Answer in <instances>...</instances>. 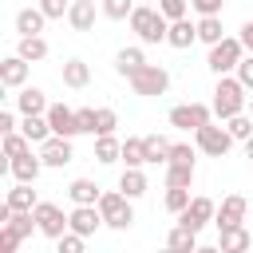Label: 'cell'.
Instances as JSON below:
<instances>
[{"mask_svg":"<svg viewBox=\"0 0 253 253\" xmlns=\"http://www.w3.org/2000/svg\"><path fill=\"white\" fill-rule=\"evenodd\" d=\"M210 107H213V115H217L221 123H229V119H237V115L249 111V95H245V87L237 83V75H221V79H217Z\"/></svg>","mask_w":253,"mask_h":253,"instance_id":"6da1fadb","label":"cell"},{"mask_svg":"<svg viewBox=\"0 0 253 253\" xmlns=\"http://www.w3.org/2000/svg\"><path fill=\"white\" fill-rule=\"evenodd\" d=\"M130 32H134L142 43H166V36H170V20H166L158 8L138 4L134 16H130Z\"/></svg>","mask_w":253,"mask_h":253,"instance_id":"7a4b0ae2","label":"cell"},{"mask_svg":"<svg viewBox=\"0 0 253 253\" xmlns=\"http://www.w3.org/2000/svg\"><path fill=\"white\" fill-rule=\"evenodd\" d=\"M245 59V47H241V40L237 36H225L217 47H210V55H206V67L221 79V75H229V71H237V63Z\"/></svg>","mask_w":253,"mask_h":253,"instance_id":"3957f363","label":"cell"},{"mask_svg":"<svg viewBox=\"0 0 253 253\" xmlns=\"http://www.w3.org/2000/svg\"><path fill=\"white\" fill-rule=\"evenodd\" d=\"M99 213H103V225H111V229H130V225H134L130 198H123L119 190H103V198H99Z\"/></svg>","mask_w":253,"mask_h":253,"instance_id":"277c9868","label":"cell"},{"mask_svg":"<svg viewBox=\"0 0 253 253\" xmlns=\"http://www.w3.org/2000/svg\"><path fill=\"white\" fill-rule=\"evenodd\" d=\"M126 83H130V91H134V95L154 99V95H166V91H170V71H166V67H158V63H146V67H142V71H134Z\"/></svg>","mask_w":253,"mask_h":253,"instance_id":"5b68a950","label":"cell"},{"mask_svg":"<svg viewBox=\"0 0 253 253\" xmlns=\"http://www.w3.org/2000/svg\"><path fill=\"white\" fill-rule=\"evenodd\" d=\"M206 123H213V107H206V103H182V107L170 111V126H178V130L198 134Z\"/></svg>","mask_w":253,"mask_h":253,"instance_id":"8992f818","label":"cell"},{"mask_svg":"<svg viewBox=\"0 0 253 253\" xmlns=\"http://www.w3.org/2000/svg\"><path fill=\"white\" fill-rule=\"evenodd\" d=\"M194 142H198L202 154H210V158H225L229 146H233V134H229L225 126H217V123H206V126L194 134Z\"/></svg>","mask_w":253,"mask_h":253,"instance_id":"52a82bcc","label":"cell"},{"mask_svg":"<svg viewBox=\"0 0 253 253\" xmlns=\"http://www.w3.org/2000/svg\"><path fill=\"white\" fill-rule=\"evenodd\" d=\"M36 225H40V233L51 237V241H59L63 233H71V221H67V213H63L55 202H40V206H36Z\"/></svg>","mask_w":253,"mask_h":253,"instance_id":"ba28073f","label":"cell"},{"mask_svg":"<svg viewBox=\"0 0 253 253\" xmlns=\"http://www.w3.org/2000/svg\"><path fill=\"white\" fill-rule=\"evenodd\" d=\"M213 217H217V206H213L210 198H202V194H198V198L186 206V213H178V225H186V229L202 233V229H206Z\"/></svg>","mask_w":253,"mask_h":253,"instance_id":"9c48e42d","label":"cell"},{"mask_svg":"<svg viewBox=\"0 0 253 253\" xmlns=\"http://www.w3.org/2000/svg\"><path fill=\"white\" fill-rule=\"evenodd\" d=\"M245 217H249V202L241 194H229V198H221L213 221H217V229H237V225H245Z\"/></svg>","mask_w":253,"mask_h":253,"instance_id":"30bf717a","label":"cell"},{"mask_svg":"<svg viewBox=\"0 0 253 253\" xmlns=\"http://www.w3.org/2000/svg\"><path fill=\"white\" fill-rule=\"evenodd\" d=\"M47 126H51L55 138H75V134H79V119H75V111L63 107V103L47 107Z\"/></svg>","mask_w":253,"mask_h":253,"instance_id":"8fae6325","label":"cell"},{"mask_svg":"<svg viewBox=\"0 0 253 253\" xmlns=\"http://www.w3.org/2000/svg\"><path fill=\"white\" fill-rule=\"evenodd\" d=\"M28 59H20V55H8V59H0V83L8 87V91H24V83H28Z\"/></svg>","mask_w":253,"mask_h":253,"instance_id":"7c38bea8","label":"cell"},{"mask_svg":"<svg viewBox=\"0 0 253 253\" xmlns=\"http://www.w3.org/2000/svg\"><path fill=\"white\" fill-rule=\"evenodd\" d=\"M67 221H71V233L91 237V233L103 225V213H99V206H75V210L67 213Z\"/></svg>","mask_w":253,"mask_h":253,"instance_id":"4fadbf2b","label":"cell"},{"mask_svg":"<svg viewBox=\"0 0 253 253\" xmlns=\"http://www.w3.org/2000/svg\"><path fill=\"white\" fill-rule=\"evenodd\" d=\"M71 158H75L71 138H55V134H51V138L40 146V162H43V166H67Z\"/></svg>","mask_w":253,"mask_h":253,"instance_id":"5bb4252c","label":"cell"},{"mask_svg":"<svg viewBox=\"0 0 253 253\" xmlns=\"http://www.w3.org/2000/svg\"><path fill=\"white\" fill-rule=\"evenodd\" d=\"M67 198H71L75 206H99L103 190H99V182H95V178H75V182L67 186Z\"/></svg>","mask_w":253,"mask_h":253,"instance_id":"9a60e30c","label":"cell"},{"mask_svg":"<svg viewBox=\"0 0 253 253\" xmlns=\"http://www.w3.org/2000/svg\"><path fill=\"white\" fill-rule=\"evenodd\" d=\"M20 134H24L28 142H36V146H43V142L51 138V126H47V115H24V119H20Z\"/></svg>","mask_w":253,"mask_h":253,"instance_id":"2e32d148","label":"cell"},{"mask_svg":"<svg viewBox=\"0 0 253 253\" xmlns=\"http://www.w3.org/2000/svg\"><path fill=\"white\" fill-rule=\"evenodd\" d=\"M40 170H43L40 154H24V158H12V162H8V174H12L16 182H28V186L40 178Z\"/></svg>","mask_w":253,"mask_h":253,"instance_id":"e0dca14e","label":"cell"},{"mask_svg":"<svg viewBox=\"0 0 253 253\" xmlns=\"http://www.w3.org/2000/svg\"><path fill=\"white\" fill-rule=\"evenodd\" d=\"M16 213H36V206H40V198H36V190L28 186V182H16L12 190H8V198H4Z\"/></svg>","mask_w":253,"mask_h":253,"instance_id":"ac0fdd59","label":"cell"},{"mask_svg":"<svg viewBox=\"0 0 253 253\" xmlns=\"http://www.w3.org/2000/svg\"><path fill=\"white\" fill-rule=\"evenodd\" d=\"M217 249H221V253H249V249H253V237H249L245 225H237V229H221Z\"/></svg>","mask_w":253,"mask_h":253,"instance_id":"d6986e66","label":"cell"},{"mask_svg":"<svg viewBox=\"0 0 253 253\" xmlns=\"http://www.w3.org/2000/svg\"><path fill=\"white\" fill-rule=\"evenodd\" d=\"M67 24H71L75 32H91V28H95V0H71Z\"/></svg>","mask_w":253,"mask_h":253,"instance_id":"ffe728a7","label":"cell"},{"mask_svg":"<svg viewBox=\"0 0 253 253\" xmlns=\"http://www.w3.org/2000/svg\"><path fill=\"white\" fill-rule=\"evenodd\" d=\"M43 24H47V16H43L40 8H20V12H16V32H20V40L40 36V32H43Z\"/></svg>","mask_w":253,"mask_h":253,"instance_id":"44dd1931","label":"cell"},{"mask_svg":"<svg viewBox=\"0 0 253 253\" xmlns=\"http://www.w3.org/2000/svg\"><path fill=\"white\" fill-rule=\"evenodd\" d=\"M16 111L20 115H47V95L40 87H24L16 95Z\"/></svg>","mask_w":253,"mask_h":253,"instance_id":"7402d4cb","label":"cell"},{"mask_svg":"<svg viewBox=\"0 0 253 253\" xmlns=\"http://www.w3.org/2000/svg\"><path fill=\"white\" fill-rule=\"evenodd\" d=\"M146 67V55H142V47H123L119 55H115V71L123 75V79H130L134 71H142Z\"/></svg>","mask_w":253,"mask_h":253,"instance_id":"603a6c76","label":"cell"},{"mask_svg":"<svg viewBox=\"0 0 253 253\" xmlns=\"http://www.w3.org/2000/svg\"><path fill=\"white\" fill-rule=\"evenodd\" d=\"M119 194L130 198V202L142 198V194H146V174H142V170H123V174H119Z\"/></svg>","mask_w":253,"mask_h":253,"instance_id":"cb8c5ba5","label":"cell"},{"mask_svg":"<svg viewBox=\"0 0 253 253\" xmlns=\"http://www.w3.org/2000/svg\"><path fill=\"white\" fill-rule=\"evenodd\" d=\"M166 249H174V253H194V249H198V233L186 229V225H174V229L166 233Z\"/></svg>","mask_w":253,"mask_h":253,"instance_id":"d4e9b609","label":"cell"},{"mask_svg":"<svg viewBox=\"0 0 253 253\" xmlns=\"http://www.w3.org/2000/svg\"><path fill=\"white\" fill-rule=\"evenodd\" d=\"M198 40H202V43H210V47H217V43L225 40L221 16H202V20H198Z\"/></svg>","mask_w":253,"mask_h":253,"instance_id":"484cf974","label":"cell"},{"mask_svg":"<svg viewBox=\"0 0 253 253\" xmlns=\"http://www.w3.org/2000/svg\"><path fill=\"white\" fill-rule=\"evenodd\" d=\"M194 40H198V24H190V20L170 24V36H166V43H170V47H190Z\"/></svg>","mask_w":253,"mask_h":253,"instance_id":"4316f807","label":"cell"},{"mask_svg":"<svg viewBox=\"0 0 253 253\" xmlns=\"http://www.w3.org/2000/svg\"><path fill=\"white\" fill-rule=\"evenodd\" d=\"M16 55L28 59V63H40V59L47 55V40H43V36H28V40L16 43Z\"/></svg>","mask_w":253,"mask_h":253,"instance_id":"83f0119b","label":"cell"},{"mask_svg":"<svg viewBox=\"0 0 253 253\" xmlns=\"http://www.w3.org/2000/svg\"><path fill=\"white\" fill-rule=\"evenodd\" d=\"M63 83L75 87V91L87 87V83H91V67H87L83 59H67V63H63Z\"/></svg>","mask_w":253,"mask_h":253,"instance_id":"f1b7e54d","label":"cell"},{"mask_svg":"<svg viewBox=\"0 0 253 253\" xmlns=\"http://www.w3.org/2000/svg\"><path fill=\"white\" fill-rule=\"evenodd\" d=\"M95 158H99L103 166L119 162V158H123V142H119L115 134H103V138H95Z\"/></svg>","mask_w":253,"mask_h":253,"instance_id":"f546056e","label":"cell"},{"mask_svg":"<svg viewBox=\"0 0 253 253\" xmlns=\"http://www.w3.org/2000/svg\"><path fill=\"white\" fill-rule=\"evenodd\" d=\"M123 162H126V170H142L146 166V138H126L123 142Z\"/></svg>","mask_w":253,"mask_h":253,"instance_id":"4dcf8cb0","label":"cell"},{"mask_svg":"<svg viewBox=\"0 0 253 253\" xmlns=\"http://www.w3.org/2000/svg\"><path fill=\"white\" fill-rule=\"evenodd\" d=\"M170 146H174L170 138H162V134H146V162H154V166L162 162V166H166V162H170Z\"/></svg>","mask_w":253,"mask_h":253,"instance_id":"1f68e13d","label":"cell"},{"mask_svg":"<svg viewBox=\"0 0 253 253\" xmlns=\"http://www.w3.org/2000/svg\"><path fill=\"white\" fill-rule=\"evenodd\" d=\"M194 166H166V190H190Z\"/></svg>","mask_w":253,"mask_h":253,"instance_id":"d6a6232c","label":"cell"},{"mask_svg":"<svg viewBox=\"0 0 253 253\" xmlns=\"http://www.w3.org/2000/svg\"><path fill=\"white\" fill-rule=\"evenodd\" d=\"M115 126H119V115H115L111 107H95V138L115 134Z\"/></svg>","mask_w":253,"mask_h":253,"instance_id":"836d02e7","label":"cell"},{"mask_svg":"<svg viewBox=\"0 0 253 253\" xmlns=\"http://www.w3.org/2000/svg\"><path fill=\"white\" fill-rule=\"evenodd\" d=\"M225 130L233 134V142H249V138H253V115H237V119H229Z\"/></svg>","mask_w":253,"mask_h":253,"instance_id":"e575fe53","label":"cell"},{"mask_svg":"<svg viewBox=\"0 0 253 253\" xmlns=\"http://www.w3.org/2000/svg\"><path fill=\"white\" fill-rule=\"evenodd\" d=\"M134 0H103V16L107 20H130L134 16Z\"/></svg>","mask_w":253,"mask_h":253,"instance_id":"d590c367","label":"cell"},{"mask_svg":"<svg viewBox=\"0 0 253 253\" xmlns=\"http://www.w3.org/2000/svg\"><path fill=\"white\" fill-rule=\"evenodd\" d=\"M194 158H198V154H194V146H190V142H174V146H170V162H166V166H194Z\"/></svg>","mask_w":253,"mask_h":253,"instance_id":"8d00e7d4","label":"cell"},{"mask_svg":"<svg viewBox=\"0 0 253 253\" xmlns=\"http://www.w3.org/2000/svg\"><path fill=\"white\" fill-rule=\"evenodd\" d=\"M186 8H190V0H158V12H162L170 24L186 20Z\"/></svg>","mask_w":253,"mask_h":253,"instance_id":"74e56055","label":"cell"},{"mask_svg":"<svg viewBox=\"0 0 253 253\" xmlns=\"http://www.w3.org/2000/svg\"><path fill=\"white\" fill-rule=\"evenodd\" d=\"M55 253H87V237H79V233H63V237L55 241Z\"/></svg>","mask_w":253,"mask_h":253,"instance_id":"f35d334b","label":"cell"},{"mask_svg":"<svg viewBox=\"0 0 253 253\" xmlns=\"http://www.w3.org/2000/svg\"><path fill=\"white\" fill-rule=\"evenodd\" d=\"M190 202H194L190 190H166V210H170V213H186Z\"/></svg>","mask_w":253,"mask_h":253,"instance_id":"ab89813d","label":"cell"},{"mask_svg":"<svg viewBox=\"0 0 253 253\" xmlns=\"http://www.w3.org/2000/svg\"><path fill=\"white\" fill-rule=\"evenodd\" d=\"M40 12H43L47 20H63V16L71 12V4H67V0H40Z\"/></svg>","mask_w":253,"mask_h":253,"instance_id":"60d3db41","label":"cell"},{"mask_svg":"<svg viewBox=\"0 0 253 253\" xmlns=\"http://www.w3.org/2000/svg\"><path fill=\"white\" fill-rule=\"evenodd\" d=\"M20 241H24V237H20L16 229H8V225L0 229V253H20Z\"/></svg>","mask_w":253,"mask_h":253,"instance_id":"b9f144b4","label":"cell"},{"mask_svg":"<svg viewBox=\"0 0 253 253\" xmlns=\"http://www.w3.org/2000/svg\"><path fill=\"white\" fill-rule=\"evenodd\" d=\"M75 119H79V134H95V107H79Z\"/></svg>","mask_w":253,"mask_h":253,"instance_id":"7bdbcfd3","label":"cell"},{"mask_svg":"<svg viewBox=\"0 0 253 253\" xmlns=\"http://www.w3.org/2000/svg\"><path fill=\"white\" fill-rule=\"evenodd\" d=\"M237 83H241L245 91H253V55H245V59L237 63Z\"/></svg>","mask_w":253,"mask_h":253,"instance_id":"ee69618b","label":"cell"},{"mask_svg":"<svg viewBox=\"0 0 253 253\" xmlns=\"http://www.w3.org/2000/svg\"><path fill=\"white\" fill-rule=\"evenodd\" d=\"M221 4L225 0H190V8H198L202 16H221Z\"/></svg>","mask_w":253,"mask_h":253,"instance_id":"f6af8a7d","label":"cell"},{"mask_svg":"<svg viewBox=\"0 0 253 253\" xmlns=\"http://www.w3.org/2000/svg\"><path fill=\"white\" fill-rule=\"evenodd\" d=\"M16 130H20V123H16V115L4 107V111H0V134H16Z\"/></svg>","mask_w":253,"mask_h":253,"instance_id":"bcb514c9","label":"cell"},{"mask_svg":"<svg viewBox=\"0 0 253 253\" xmlns=\"http://www.w3.org/2000/svg\"><path fill=\"white\" fill-rule=\"evenodd\" d=\"M237 40H241L245 55H253V20H245V24H241V36H237Z\"/></svg>","mask_w":253,"mask_h":253,"instance_id":"7dc6e473","label":"cell"},{"mask_svg":"<svg viewBox=\"0 0 253 253\" xmlns=\"http://www.w3.org/2000/svg\"><path fill=\"white\" fill-rule=\"evenodd\" d=\"M194 253H221V249H217V245H198Z\"/></svg>","mask_w":253,"mask_h":253,"instance_id":"c3c4849f","label":"cell"},{"mask_svg":"<svg viewBox=\"0 0 253 253\" xmlns=\"http://www.w3.org/2000/svg\"><path fill=\"white\" fill-rule=\"evenodd\" d=\"M245 158H249V162H253V138H249V142H245Z\"/></svg>","mask_w":253,"mask_h":253,"instance_id":"681fc988","label":"cell"},{"mask_svg":"<svg viewBox=\"0 0 253 253\" xmlns=\"http://www.w3.org/2000/svg\"><path fill=\"white\" fill-rule=\"evenodd\" d=\"M249 115H253V95H249Z\"/></svg>","mask_w":253,"mask_h":253,"instance_id":"f907efd6","label":"cell"},{"mask_svg":"<svg viewBox=\"0 0 253 253\" xmlns=\"http://www.w3.org/2000/svg\"><path fill=\"white\" fill-rule=\"evenodd\" d=\"M158 253H174V249H158Z\"/></svg>","mask_w":253,"mask_h":253,"instance_id":"816d5d0a","label":"cell"},{"mask_svg":"<svg viewBox=\"0 0 253 253\" xmlns=\"http://www.w3.org/2000/svg\"><path fill=\"white\" fill-rule=\"evenodd\" d=\"M138 4H150V0H138Z\"/></svg>","mask_w":253,"mask_h":253,"instance_id":"f5cc1de1","label":"cell"},{"mask_svg":"<svg viewBox=\"0 0 253 253\" xmlns=\"http://www.w3.org/2000/svg\"><path fill=\"white\" fill-rule=\"evenodd\" d=\"M249 253H253V249H249Z\"/></svg>","mask_w":253,"mask_h":253,"instance_id":"db71d44e","label":"cell"}]
</instances>
